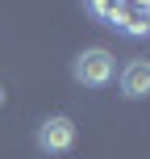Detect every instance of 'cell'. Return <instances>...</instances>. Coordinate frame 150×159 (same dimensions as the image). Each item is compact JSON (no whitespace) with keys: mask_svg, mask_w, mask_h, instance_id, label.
<instances>
[{"mask_svg":"<svg viewBox=\"0 0 150 159\" xmlns=\"http://www.w3.org/2000/svg\"><path fill=\"white\" fill-rule=\"evenodd\" d=\"M71 75H75V84H84V88H104V84H113V75H117V59H113L104 46H92V50H84V55L71 63Z\"/></svg>","mask_w":150,"mask_h":159,"instance_id":"cell-1","label":"cell"},{"mask_svg":"<svg viewBox=\"0 0 150 159\" xmlns=\"http://www.w3.org/2000/svg\"><path fill=\"white\" fill-rule=\"evenodd\" d=\"M75 147V121L63 117V113H54V117H46L38 126V151L46 155H67Z\"/></svg>","mask_w":150,"mask_h":159,"instance_id":"cell-2","label":"cell"},{"mask_svg":"<svg viewBox=\"0 0 150 159\" xmlns=\"http://www.w3.org/2000/svg\"><path fill=\"white\" fill-rule=\"evenodd\" d=\"M121 92H125L129 101H142L150 92V63L146 59H134V63L121 71Z\"/></svg>","mask_w":150,"mask_h":159,"instance_id":"cell-3","label":"cell"},{"mask_svg":"<svg viewBox=\"0 0 150 159\" xmlns=\"http://www.w3.org/2000/svg\"><path fill=\"white\" fill-rule=\"evenodd\" d=\"M121 34H129V38H142L150 30V4H121V21H117Z\"/></svg>","mask_w":150,"mask_h":159,"instance_id":"cell-4","label":"cell"},{"mask_svg":"<svg viewBox=\"0 0 150 159\" xmlns=\"http://www.w3.org/2000/svg\"><path fill=\"white\" fill-rule=\"evenodd\" d=\"M92 13L104 17V21H113V30H117V21H121V4H92Z\"/></svg>","mask_w":150,"mask_h":159,"instance_id":"cell-5","label":"cell"},{"mask_svg":"<svg viewBox=\"0 0 150 159\" xmlns=\"http://www.w3.org/2000/svg\"><path fill=\"white\" fill-rule=\"evenodd\" d=\"M0 101H4V88H0Z\"/></svg>","mask_w":150,"mask_h":159,"instance_id":"cell-6","label":"cell"}]
</instances>
